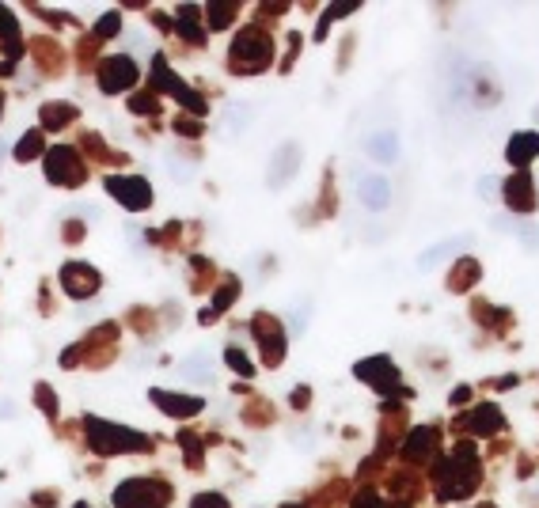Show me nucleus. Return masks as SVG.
<instances>
[{"label": "nucleus", "instance_id": "10", "mask_svg": "<svg viewBox=\"0 0 539 508\" xmlns=\"http://www.w3.org/2000/svg\"><path fill=\"white\" fill-rule=\"evenodd\" d=\"M357 197H361L365 209L380 213V209H388V201H391V182L383 179V175H361L357 179Z\"/></svg>", "mask_w": 539, "mask_h": 508}, {"label": "nucleus", "instance_id": "27", "mask_svg": "<svg viewBox=\"0 0 539 508\" xmlns=\"http://www.w3.org/2000/svg\"><path fill=\"white\" fill-rule=\"evenodd\" d=\"M224 360L232 364L236 372H244V375H251V372H255V368H251V360H247V357H244V353H239V349H228V353H224Z\"/></svg>", "mask_w": 539, "mask_h": 508}, {"label": "nucleus", "instance_id": "1", "mask_svg": "<svg viewBox=\"0 0 539 508\" xmlns=\"http://www.w3.org/2000/svg\"><path fill=\"white\" fill-rule=\"evenodd\" d=\"M87 433H92V444L95 451H145L148 440L145 433H137V429H126V425H111V421H95V417H87Z\"/></svg>", "mask_w": 539, "mask_h": 508}, {"label": "nucleus", "instance_id": "13", "mask_svg": "<svg viewBox=\"0 0 539 508\" xmlns=\"http://www.w3.org/2000/svg\"><path fill=\"white\" fill-rule=\"evenodd\" d=\"M152 402L163 406L171 417H194L205 406L202 399H194V394H175V391H152Z\"/></svg>", "mask_w": 539, "mask_h": 508}, {"label": "nucleus", "instance_id": "32", "mask_svg": "<svg viewBox=\"0 0 539 508\" xmlns=\"http://www.w3.org/2000/svg\"><path fill=\"white\" fill-rule=\"evenodd\" d=\"M482 508H494V504H482Z\"/></svg>", "mask_w": 539, "mask_h": 508}, {"label": "nucleus", "instance_id": "7", "mask_svg": "<svg viewBox=\"0 0 539 508\" xmlns=\"http://www.w3.org/2000/svg\"><path fill=\"white\" fill-rule=\"evenodd\" d=\"M46 175L53 182H61V186H76L84 179V167H80V160H76V152L69 148H53L50 152V163H46Z\"/></svg>", "mask_w": 539, "mask_h": 508}, {"label": "nucleus", "instance_id": "25", "mask_svg": "<svg viewBox=\"0 0 539 508\" xmlns=\"http://www.w3.org/2000/svg\"><path fill=\"white\" fill-rule=\"evenodd\" d=\"M183 451H186V459H190V467L202 470V444H197V440H190V436H183Z\"/></svg>", "mask_w": 539, "mask_h": 508}, {"label": "nucleus", "instance_id": "24", "mask_svg": "<svg viewBox=\"0 0 539 508\" xmlns=\"http://www.w3.org/2000/svg\"><path fill=\"white\" fill-rule=\"evenodd\" d=\"M190 508H228V501H224L221 493H197Z\"/></svg>", "mask_w": 539, "mask_h": 508}, {"label": "nucleus", "instance_id": "28", "mask_svg": "<svg viewBox=\"0 0 539 508\" xmlns=\"http://www.w3.org/2000/svg\"><path fill=\"white\" fill-rule=\"evenodd\" d=\"M114 31H118V12H111V16H107V19H103V23H99V27H95V35H103V38H111V35H114Z\"/></svg>", "mask_w": 539, "mask_h": 508}, {"label": "nucleus", "instance_id": "17", "mask_svg": "<svg viewBox=\"0 0 539 508\" xmlns=\"http://www.w3.org/2000/svg\"><path fill=\"white\" fill-rule=\"evenodd\" d=\"M433 444H437V433H433V429H414L410 440L403 444V455H406V459H422Z\"/></svg>", "mask_w": 539, "mask_h": 508}, {"label": "nucleus", "instance_id": "11", "mask_svg": "<svg viewBox=\"0 0 539 508\" xmlns=\"http://www.w3.org/2000/svg\"><path fill=\"white\" fill-rule=\"evenodd\" d=\"M152 80H156V87H163V92H171L175 99H179L183 106H190V110H197V114H205V103H202V95L197 92H190V87H183L179 80L171 76V69L163 65L160 57H156V72H152Z\"/></svg>", "mask_w": 539, "mask_h": 508}, {"label": "nucleus", "instance_id": "29", "mask_svg": "<svg viewBox=\"0 0 539 508\" xmlns=\"http://www.w3.org/2000/svg\"><path fill=\"white\" fill-rule=\"evenodd\" d=\"M467 399H471V391H467V387H456V391H452V402H456V406H459V402H467Z\"/></svg>", "mask_w": 539, "mask_h": 508}, {"label": "nucleus", "instance_id": "30", "mask_svg": "<svg viewBox=\"0 0 539 508\" xmlns=\"http://www.w3.org/2000/svg\"><path fill=\"white\" fill-rule=\"evenodd\" d=\"M134 110H141V114H145V110H152V99H145V95L134 99Z\"/></svg>", "mask_w": 539, "mask_h": 508}, {"label": "nucleus", "instance_id": "19", "mask_svg": "<svg viewBox=\"0 0 539 508\" xmlns=\"http://www.w3.org/2000/svg\"><path fill=\"white\" fill-rule=\"evenodd\" d=\"M183 372H186V380H194V383H209V380H213V364H209V357H194V360H186V364H183Z\"/></svg>", "mask_w": 539, "mask_h": 508}, {"label": "nucleus", "instance_id": "6", "mask_svg": "<svg viewBox=\"0 0 539 508\" xmlns=\"http://www.w3.org/2000/svg\"><path fill=\"white\" fill-rule=\"evenodd\" d=\"M501 425H505V421H501V410H498L494 402H490V406H475L471 414H464V417L456 421L459 433H471V436H494Z\"/></svg>", "mask_w": 539, "mask_h": 508}, {"label": "nucleus", "instance_id": "15", "mask_svg": "<svg viewBox=\"0 0 539 508\" xmlns=\"http://www.w3.org/2000/svg\"><path fill=\"white\" fill-rule=\"evenodd\" d=\"M471 247V236H456V239H445V243H437V247H429L422 258H418V270H433V266H441V262L448 258L452 250H467Z\"/></svg>", "mask_w": 539, "mask_h": 508}, {"label": "nucleus", "instance_id": "31", "mask_svg": "<svg viewBox=\"0 0 539 508\" xmlns=\"http://www.w3.org/2000/svg\"><path fill=\"white\" fill-rule=\"evenodd\" d=\"M0 156H4V140H0Z\"/></svg>", "mask_w": 539, "mask_h": 508}, {"label": "nucleus", "instance_id": "2", "mask_svg": "<svg viewBox=\"0 0 539 508\" xmlns=\"http://www.w3.org/2000/svg\"><path fill=\"white\" fill-rule=\"evenodd\" d=\"M270 57H273V46H270V38L262 35V31H255V27L239 31V38L232 42V69L262 72L270 65Z\"/></svg>", "mask_w": 539, "mask_h": 508}, {"label": "nucleus", "instance_id": "14", "mask_svg": "<svg viewBox=\"0 0 539 508\" xmlns=\"http://www.w3.org/2000/svg\"><path fill=\"white\" fill-rule=\"evenodd\" d=\"M509 163L513 167H524V163H532L535 156H539V133H513V140H509Z\"/></svg>", "mask_w": 539, "mask_h": 508}, {"label": "nucleus", "instance_id": "16", "mask_svg": "<svg viewBox=\"0 0 539 508\" xmlns=\"http://www.w3.org/2000/svg\"><path fill=\"white\" fill-rule=\"evenodd\" d=\"M296 160H300V148L296 145H285L278 156H273V163H278V167L270 171V186H278V182H289L293 175H296Z\"/></svg>", "mask_w": 539, "mask_h": 508}, {"label": "nucleus", "instance_id": "21", "mask_svg": "<svg viewBox=\"0 0 539 508\" xmlns=\"http://www.w3.org/2000/svg\"><path fill=\"white\" fill-rule=\"evenodd\" d=\"M232 12H236V4H217V8H209V23H213V27H228V23H232Z\"/></svg>", "mask_w": 539, "mask_h": 508}, {"label": "nucleus", "instance_id": "18", "mask_svg": "<svg viewBox=\"0 0 539 508\" xmlns=\"http://www.w3.org/2000/svg\"><path fill=\"white\" fill-rule=\"evenodd\" d=\"M395 148H399L395 133H372V140H369V152H372L380 163H391V160H395Z\"/></svg>", "mask_w": 539, "mask_h": 508}, {"label": "nucleus", "instance_id": "8", "mask_svg": "<svg viewBox=\"0 0 539 508\" xmlns=\"http://www.w3.org/2000/svg\"><path fill=\"white\" fill-rule=\"evenodd\" d=\"M357 380H365V383H372L376 391H383V394H391L399 383H395V368H391V360L388 357H372V360H361L357 364Z\"/></svg>", "mask_w": 539, "mask_h": 508}, {"label": "nucleus", "instance_id": "22", "mask_svg": "<svg viewBox=\"0 0 539 508\" xmlns=\"http://www.w3.org/2000/svg\"><path fill=\"white\" fill-rule=\"evenodd\" d=\"M479 197L482 201H494V197H501V179H479Z\"/></svg>", "mask_w": 539, "mask_h": 508}, {"label": "nucleus", "instance_id": "5", "mask_svg": "<svg viewBox=\"0 0 539 508\" xmlns=\"http://www.w3.org/2000/svg\"><path fill=\"white\" fill-rule=\"evenodd\" d=\"M107 190H111L126 209H148L152 205V186L145 179H118V175H111V179H107Z\"/></svg>", "mask_w": 539, "mask_h": 508}, {"label": "nucleus", "instance_id": "12", "mask_svg": "<svg viewBox=\"0 0 539 508\" xmlns=\"http://www.w3.org/2000/svg\"><path fill=\"white\" fill-rule=\"evenodd\" d=\"M61 281H65V292L69 296H92L99 289V273L92 266H84V262H69V266L61 270Z\"/></svg>", "mask_w": 539, "mask_h": 508}, {"label": "nucleus", "instance_id": "3", "mask_svg": "<svg viewBox=\"0 0 539 508\" xmlns=\"http://www.w3.org/2000/svg\"><path fill=\"white\" fill-rule=\"evenodd\" d=\"M168 485L156 482V478H134V482H122L114 490V504L118 508H163L168 504Z\"/></svg>", "mask_w": 539, "mask_h": 508}, {"label": "nucleus", "instance_id": "20", "mask_svg": "<svg viewBox=\"0 0 539 508\" xmlns=\"http://www.w3.org/2000/svg\"><path fill=\"white\" fill-rule=\"evenodd\" d=\"M479 277V262L475 258H464L456 266V273H452V289L459 292V289H467V281H475Z\"/></svg>", "mask_w": 539, "mask_h": 508}, {"label": "nucleus", "instance_id": "26", "mask_svg": "<svg viewBox=\"0 0 539 508\" xmlns=\"http://www.w3.org/2000/svg\"><path fill=\"white\" fill-rule=\"evenodd\" d=\"M236 292H239V285H236V277H224V292H217V307H228V304H232L236 300Z\"/></svg>", "mask_w": 539, "mask_h": 508}, {"label": "nucleus", "instance_id": "9", "mask_svg": "<svg viewBox=\"0 0 539 508\" xmlns=\"http://www.w3.org/2000/svg\"><path fill=\"white\" fill-rule=\"evenodd\" d=\"M501 190H505V205H509L513 213H532L535 209V186L524 171H516L509 182H501Z\"/></svg>", "mask_w": 539, "mask_h": 508}, {"label": "nucleus", "instance_id": "23", "mask_svg": "<svg viewBox=\"0 0 539 508\" xmlns=\"http://www.w3.org/2000/svg\"><path fill=\"white\" fill-rule=\"evenodd\" d=\"M38 148H42V137H38V133H27V140L16 148V160H31Z\"/></svg>", "mask_w": 539, "mask_h": 508}, {"label": "nucleus", "instance_id": "4", "mask_svg": "<svg viewBox=\"0 0 539 508\" xmlns=\"http://www.w3.org/2000/svg\"><path fill=\"white\" fill-rule=\"evenodd\" d=\"M137 80V65L134 57H107L103 61V69H99V87L103 92H126L129 84Z\"/></svg>", "mask_w": 539, "mask_h": 508}]
</instances>
